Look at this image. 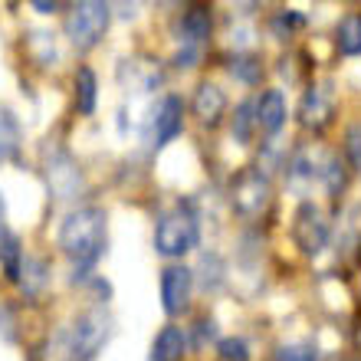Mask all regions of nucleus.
<instances>
[{
  "label": "nucleus",
  "mask_w": 361,
  "mask_h": 361,
  "mask_svg": "<svg viewBox=\"0 0 361 361\" xmlns=\"http://www.w3.org/2000/svg\"><path fill=\"white\" fill-rule=\"evenodd\" d=\"M115 332L112 315L105 309H89V312L76 315V322L63 332V345H59V361H95L109 338Z\"/></svg>",
  "instance_id": "2"
},
{
  "label": "nucleus",
  "mask_w": 361,
  "mask_h": 361,
  "mask_svg": "<svg viewBox=\"0 0 361 361\" xmlns=\"http://www.w3.org/2000/svg\"><path fill=\"white\" fill-rule=\"evenodd\" d=\"M217 352H220V361H250V345L243 342V338H237V335L220 338Z\"/></svg>",
  "instance_id": "24"
},
{
  "label": "nucleus",
  "mask_w": 361,
  "mask_h": 361,
  "mask_svg": "<svg viewBox=\"0 0 361 361\" xmlns=\"http://www.w3.org/2000/svg\"><path fill=\"white\" fill-rule=\"evenodd\" d=\"M276 361H319V348H315L312 342L279 345V348H276Z\"/></svg>",
  "instance_id": "23"
},
{
  "label": "nucleus",
  "mask_w": 361,
  "mask_h": 361,
  "mask_svg": "<svg viewBox=\"0 0 361 361\" xmlns=\"http://www.w3.org/2000/svg\"><path fill=\"white\" fill-rule=\"evenodd\" d=\"M7 204H4V197H0V237H4V233H7Z\"/></svg>",
  "instance_id": "29"
},
{
  "label": "nucleus",
  "mask_w": 361,
  "mask_h": 361,
  "mask_svg": "<svg viewBox=\"0 0 361 361\" xmlns=\"http://www.w3.org/2000/svg\"><path fill=\"white\" fill-rule=\"evenodd\" d=\"M230 73L240 82H247V86H257L259 79H263V66H259L257 56H233L230 59Z\"/></svg>",
  "instance_id": "21"
},
{
  "label": "nucleus",
  "mask_w": 361,
  "mask_h": 361,
  "mask_svg": "<svg viewBox=\"0 0 361 361\" xmlns=\"http://www.w3.org/2000/svg\"><path fill=\"white\" fill-rule=\"evenodd\" d=\"M253 128H257V102L247 99V102H240L237 112H233V138H237L240 145H247Z\"/></svg>",
  "instance_id": "20"
},
{
  "label": "nucleus",
  "mask_w": 361,
  "mask_h": 361,
  "mask_svg": "<svg viewBox=\"0 0 361 361\" xmlns=\"http://www.w3.org/2000/svg\"><path fill=\"white\" fill-rule=\"evenodd\" d=\"M286 125V95L279 89H267L257 99V128L263 135H276Z\"/></svg>",
  "instance_id": "12"
},
{
  "label": "nucleus",
  "mask_w": 361,
  "mask_h": 361,
  "mask_svg": "<svg viewBox=\"0 0 361 361\" xmlns=\"http://www.w3.org/2000/svg\"><path fill=\"white\" fill-rule=\"evenodd\" d=\"M200 243V224L190 207L168 210L154 227V250L168 259H180Z\"/></svg>",
  "instance_id": "3"
},
{
  "label": "nucleus",
  "mask_w": 361,
  "mask_h": 361,
  "mask_svg": "<svg viewBox=\"0 0 361 361\" xmlns=\"http://www.w3.org/2000/svg\"><path fill=\"white\" fill-rule=\"evenodd\" d=\"M319 174H322V180H325V188H329V194L332 197H338L345 190V164L335 158V154H329L325 158V168H319Z\"/></svg>",
  "instance_id": "22"
},
{
  "label": "nucleus",
  "mask_w": 361,
  "mask_h": 361,
  "mask_svg": "<svg viewBox=\"0 0 361 361\" xmlns=\"http://www.w3.org/2000/svg\"><path fill=\"white\" fill-rule=\"evenodd\" d=\"M112 23V7L102 4V0H82L76 7L69 10L66 17V37L76 49H92L102 43L105 30Z\"/></svg>",
  "instance_id": "4"
},
{
  "label": "nucleus",
  "mask_w": 361,
  "mask_h": 361,
  "mask_svg": "<svg viewBox=\"0 0 361 361\" xmlns=\"http://www.w3.org/2000/svg\"><path fill=\"white\" fill-rule=\"evenodd\" d=\"M190 293H194V269L171 263L161 273V309L168 315H180L188 312L190 305Z\"/></svg>",
  "instance_id": "8"
},
{
  "label": "nucleus",
  "mask_w": 361,
  "mask_h": 361,
  "mask_svg": "<svg viewBox=\"0 0 361 361\" xmlns=\"http://www.w3.org/2000/svg\"><path fill=\"white\" fill-rule=\"evenodd\" d=\"M95 99H99V79H95V73L89 66H79L76 69V112L92 115Z\"/></svg>",
  "instance_id": "17"
},
{
  "label": "nucleus",
  "mask_w": 361,
  "mask_h": 361,
  "mask_svg": "<svg viewBox=\"0 0 361 361\" xmlns=\"http://www.w3.org/2000/svg\"><path fill=\"white\" fill-rule=\"evenodd\" d=\"M154 145L164 148L168 142H174L184 128V102H180V95H164L161 102L154 105Z\"/></svg>",
  "instance_id": "10"
},
{
  "label": "nucleus",
  "mask_w": 361,
  "mask_h": 361,
  "mask_svg": "<svg viewBox=\"0 0 361 361\" xmlns=\"http://www.w3.org/2000/svg\"><path fill=\"white\" fill-rule=\"evenodd\" d=\"M43 171H47V184L59 200H73L82 190V171L79 161L63 148V145H49L43 152Z\"/></svg>",
  "instance_id": "6"
},
{
  "label": "nucleus",
  "mask_w": 361,
  "mask_h": 361,
  "mask_svg": "<svg viewBox=\"0 0 361 361\" xmlns=\"http://www.w3.org/2000/svg\"><path fill=\"white\" fill-rule=\"evenodd\" d=\"M207 37H210V10L190 7L188 13L180 17V39H184V47L200 49L207 43Z\"/></svg>",
  "instance_id": "13"
},
{
  "label": "nucleus",
  "mask_w": 361,
  "mask_h": 361,
  "mask_svg": "<svg viewBox=\"0 0 361 361\" xmlns=\"http://www.w3.org/2000/svg\"><path fill=\"white\" fill-rule=\"evenodd\" d=\"M184 355H188V332L180 325H164L154 335L148 361H184Z\"/></svg>",
  "instance_id": "11"
},
{
  "label": "nucleus",
  "mask_w": 361,
  "mask_h": 361,
  "mask_svg": "<svg viewBox=\"0 0 361 361\" xmlns=\"http://www.w3.org/2000/svg\"><path fill=\"white\" fill-rule=\"evenodd\" d=\"M20 286H23V293L30 295V299H37L43 289H47L49 283V267H47V259H39V257H30L23 259V269H20Z\"/></svg>",
  "instance_id": "16"
},
{
  "label": "nucleus",
  "mask_w": 361,
  "mask_h": 361,
  "mask_svg": "<svg viewBox=\"0 0 361 361\" xmlns=\"http://www.w3.org/2000/svg\"><path fill=\"white\" fill-rule=\"evenodd\" d=\"M214 335H217L214 319H200V322H197V335H194V348H204V342H210Z\"/></svg>",
  "instance_id": "26"
},
{
  "label": "nucleus",
  "mask_w": 361,
  "mask_h": 361,
  "mask_svg": "<svg viewBox=\"0 0 361 361\" xmlns=\"http://www.w3.org/2000/svg\"><path fill=\"white\" fill-rule=\"evenodd\" d=\"M105 210L102 207H76L59 224L56 243L79 269V279H86L89 269L105 253Z\"/></svg>",
  "instance_id": "1"
},
{
  "label": "nucleus",
  "mask_w": 361,
  "mask_h": 361,
  "mask_svg": "<svg viewBox=\"0 0 361 361\" xmlns=\"http://www.w3.org/2000/svg\"><path fill=\"white\" fill-rule=\"evenodd\" d=\"M10 325H13L10 312L7 309H0V332H4V338H13V329H10Z\"/></svg>",
  "instance_id": "27"
},
{
  "label": "nucleus",
  "mask_w": 361,
  "mask_h": 361,
  "mask_svg": "<svg viewBox=\"0 0 361 361\" xmlns=\"http://www.w3.org/2000/svg\"><path fill=\"white\" fill-rule=\"evenodd\" d=\"M293 240H295V247L302 250L305 257H319V253L325 250V243H329V224H325L319 204L302 200V204L295 207Z\"/></svg>",
  "instance_id": "7"
},
{
  "label": "nucleus",
  "mask_w": 361,
  "mask_h": 361,
  "mask_svg": "<svg viewBox=\"0 0 361 361\" xmlns=\"http://www.w3.org/2000/svg\"><path fill=\"white\" fill-rule=\"evenodd\" d=\"M17 148H20V125L13 118V112L0 105V164L10 161L17 154Z\"/></svg>",
  "instance_id": "19"
},
{
  "label": "nucleus",
  "mask_w": 361,
  "mask_h": 361,
  "mask_svg": "<svg viewBox=\"0 0 361 361\" xmlns=\"http://www.w3.org/2000/svg\"><path fill=\"white\" fill-rule=\"evenodd\" d=\"M345 154H348V161L352 168L361 174V122H355L348 132H345Z\"/></svg>",
  "instance_id": "25"
},
{
  "label": "nucleus",
  "mask_w": 361,
  "mask_h": 361,
  "mask_svg": "<svg viewBox=\"0 0 361 361\" xmlns=\"http://www.w3.org/2000/svg\"><path fill=\"white\" fill-rule=\"evenodd\" d=\"M0 267H4L7 279H13V283L20 279V269H23V247H20L17 233H4V237H0Z\"/></svg>",
  "instance_id": "18"
},
{
  "label": "nucleus",
  "mask_w": 361,
  "mask_h": 361,
  "mask_svg": "<svg viewBox=\"0 0 361 361\" xmlns=\"http://www.w3.org/2000/svg\"><path fill=\"white\" fill-rule=\"evenodd\" d=\"M190 112H194V118H197L204 128L220 125L224 112H227V95H224V89H220L217 82H200V86L194 89V95H190Z\"/></svg>",
  "instance_id": "9"
},
{
  "label": "nucleus",
  "mask_w": 361,
  "mask_h": 361,
  "mask_svg": "<svg viewBox=\"0 0 361 361\" xmlns=\"http://www.w3.org/2000/svg\"><path fill=\"white\" fill-rule=\"evenodd\" d=\"M33 10H37V13H56L59 4H56V0H49V4H47V0H33Z\"/></svg>",
  "instance_id": "28"
},
{
  "label": "nucleus",
  "mask_w": 361,
  "mask_h": 361,
  "mask_svg": "<svg viewBox=\"0 0 361 361\" xmlns=\"http://www.w3.org/2000/svg\"><path fill=\"white\" fill-rule=\"evenodd\" d=\"M335 47L342 56H361V13L342 17V23L335 30Z\"/></svg>",
  "instance_id": "15"
},
{
  "label": "nucleus",
  "mask_w": 361,
  "mask_h": 361,
  "mask_svg": "<svg viewBox=\"0 0 361 361\" xmlns=\"http://www.w3.org/2000/svg\"><path fill=\"white\" fill-rule=\"evenodd\" d=\"M273 200V184H269L267 171L259 168H243L237 178L230 180V204L240 217H259Z\"/></svg>",
  "instance_id": "5"
},
{
  "label": "nucleus",
  "mask_w": 361,
  "mask_h": 361,
  "mask_svg": "<svg viewBox=\"0 0 361 361\" xmlns=\"http://www.w3.org/2000/svg\"><path fill=\"white\" fill-rule=\"evenodd\" d=\"M299 115H302V125H305V128H322V125L329 122V115H332V102H329L325 89H319V86L309 89V92L302 95Z\"/></svg>",
  "instance_id": "14"
}]
</instances>
